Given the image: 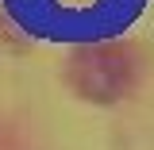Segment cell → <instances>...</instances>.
Segmentation results:
<instances>
[{
  "label": "cell",
  "mask_w": 154,
  "mask_h": 150,
  "mask_svg": "<svg viewBox=\"0 0 154 150\" xmlns=\"http://www.w3.org/2000/svg\"><path fill=\"white\" fill-rule=\"evenodd\" d=\"M66 81L89 104H116L135 89V58L119 46H89L73 54Z\"/></svg>",
  "instance_id": "1"
}]
</instances>
